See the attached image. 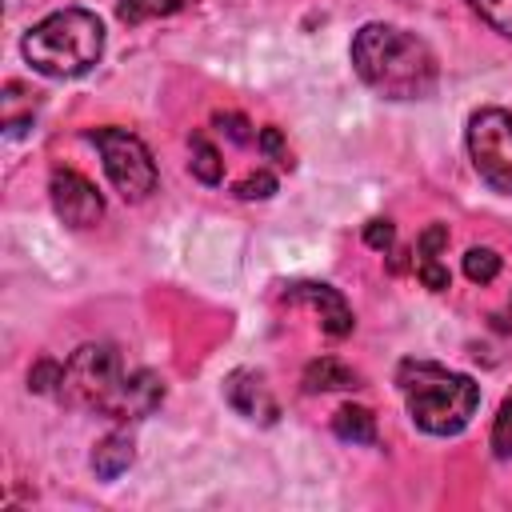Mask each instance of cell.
I'll list each match as a JSON object with an SVG mask.
<instances>
[{
    "instance_id": "cell-1",
    "label": "cell",
    "mask_w": 512,
    "mask_h": 512,
    "mask_svg": "<svg viewBox=\"0 0 512 512\" xmlns=\"http://www.w3.org/2000/svg\"><path fill=\"white\" fill-rule=\"evenodd\" d=\"M352 68L384 100H424L440 80L432 48L416 32L380 20L364 24L352 36Z\"/></svg>"
},
{
    "instance_id": "cell-2",
    "label": "cell",
    "mask_w": 512,
    "mask_h": 512,
    "mask_svg": "<svg viewBox=\"0 0 512 512\" xmlns=\"http://www.w3.org/2000/svg\"><path fill=\"white\" fill-rule=\"evenodd\" d=\"M400 396L408 416L428 436H456L480 408V384L464 372H452L432 360H400L396 368Z\"/></svg>"
},
{
    "instance_id": "cell-3",
    "label": "cell",
    "mask_w": 512,
    "mask_h": 512,
    "mask_svg": "<svg viewBox=\"0 0 512 512\" xmlns=\"http://www.w3.org/2000/svg\"><path fill=\"white\" fill-rule=\"evenodd\" d=\"M20 52L32 72L52 76V80H72L100 64L104 24L88 8H60L24 32Z\"/></svg>"
},
{
    "instance_id": "cell-4",
    "label": "cell",
    "mask_w": 512,
    "mask_h": 512,
    "mask_svg": "<svg viewBox=\"0 0 512 512\" xmlns=\"http://www.w3.org/2000/svg\"><path fill=\"white\" fill-rule=\"evenodd\" d=\"M124 388H128V372L120 364V352L112 344H80L64 360L56 396L68 408H88V412H104V416L120 420Z\"/></svg>"
},
{
    "instance_id": "cell-5",
    "label": "cell",
    "mask_w": 512,
    "mask_h": 512,
    "mask_svg": "<svg viewBox=\"0 0 512 512\" xmlns=\"http://www.w3.org/2000/svg\"><path fill=\"white\" fill-rule=\"evenodd\" d=\"M88 136H92V144L104 160V172H108L112 188L120 192V200L140 204L156 192L160 172H156V160L140 136H132L128 128H92Z\"/></svg>"
},
{
    "instance_id": "cell-6",
    "label": "cell",
    "mask_w": 512,
    "mask_h": 512,
    "mask_svg": "<svg viewBox=\"0 0 512 512\" xmlns=\"http://www.w3.org/2000/svg\"><path fill=\"white\" fill-rule=\"evenodd\" d=\"M468 156L476 176L512 196V112L508 108H480L468 116V132H464Z\"/></svg>"
},
{
    "instance_id": "cell-7",
    "label": "cell",
    "mask_w": 512,
    "mask_h": 512,
    "mask_svg": "<svg viewBox=\"0 0 512 512\" xmlns=\"http://www.w3.org/2000/svg\"><path fill=\"white\" fill-rule=\"evenodd\" d=\"M48 196H52V208L56 216L68 224V228H92L100 224L104 216V196L96 192V184L72 168H52L48 176Z\"/></svg>"
},
{
    "instance_id": "cell-8",
    "label": "cell",
    "mask_w": 512,
    "mask_h": 512,
    "mask_svg": "<svg viewBox=\"0 0 512 512\" xmlns=\"http://www.w3.org/2000/svg\"><path fill=\"white\" fill-rule=\"evenodd\" d=\"M284 300H292V304H312L316 312H320V328L332 336V340H344L352 328H356V320H352V308H348V300L332 288V284H316V280H300V284H292L288 292H284Z\"/></svg>"
},
{
    "instance_id": "cell-9",
    "label": "cell",
    "mask_w": 512,
    "mask_h": 512,
    "mask_svg": "<svg viewBox=\"0 0 512 512\" xmlns=\"http://www.w3.org/2000/svg\"><path fill=\"white\" fill-rule=\"evenodd\" d=\"M224 400L240 412V416H248V420H264V424H272L276 420V400H272V392H268V384H264V376L260 372H252V368H236V372H228V380H224Z\"/></svg>"
},
{
    "instance_id": "cell-10",
    "label": "cell",
    "mask_w": 512,
    "mask_h": 512,
    "mask_svg": "<svg viewBox=\"0 0 512 512\" xmlns=\"http://www.w3.org/2000/svg\"><path fill=\"white\" fill-rule=\"evenodd\" d=\"M132 460H136V444H132V436L120 432V428L108 432V436H100L96 448H92V472H96L100 480L124 476V472L132 468Z\"/></svg>"
},
{
    "instance_id": "cell-11",
    "label": "cell",
    "mask_w": 512,
    "mask_h": 512,
    "mask_svg": "<svg viewBox=\"0 0 512 512\" xmlns=\"http://www.w3.org/2000/svg\"><path fill=\"white\" fill-rule=\"evenodd\" d=\"M360 388V372L336 356H320L304 368V392H348Z\"/></svg>"
},
{
    "instance_id": "cell-12",
    "label": "cell",
    "mask_w": 512,
    "mask_h": 512,
    "mask_svg": "<svg viewBox=\"0 0 512 512\" xmlns=\"http://www.w3.org/2000/svg\"><path fill=\"white\" fill-rule=\"evenodd\" d=\"M332 432L344 444H376V416L368 408H360V404H344L332 416Z\"/></svg>"
},
{
    "instance_id": "cell-13",
    "label": "cell",
    "mask_w": 512,
    "mask_h": 512,
    "mask_svg": "<svg viewBox=\"0 0 512 512\" xmlns=\"http://www.w3.org/2000/svg\"><path fill=\"white\" fill-rule=\"evenodd\" d=\"M192 4H200V0H120L116 4V16H120V24H148V20H164V16H176V12H184V8H192Z\"/></svg>"
},
{
    "instance_id": "cell-14",
    "label": "cell",
    "mask_w": 512,
    "mask_h": 512,
    "mask_svg": "<svg viewBox=\"0 0 512 512\" xmlns=\"http://www.w3.org/2000/svg\"><path fill=\"white\" fill-rule=\"evenodd\" d=\"M188 148H192V160H188L192 176H196L200 184H220V180H224V160H220V152L212 148V140H208L204 132H192Z\"/></svg>"
},
{
    "instance_id": "cell-15",
    "label": "cell",
    "mask_w": 512,
    "mask_h": 512,
    "mask_svg": "<svg viewBox=\"0 0 512 512\" xmlns=\"http://www.w3.org/2000/svg\"><path fill=\"white\" fill-rule=\"evenodd\" d=\"M464 276L472 284H492L500 276V256L492 248H468L464 252Z\"/></svg>"
},
{
    "instance_id": "cell-16",
    "label": "cell",
    "mask_w": 512,
    "mask_h": 512,
    "mask_svg": "<svg viewBox=\"0 0 512 512\" xmlns=\"http://www.w3.org/2000/svg\"><path fill=\"white\" fill-rule=\"evenodd\" d=\"M468 8L500 36L512 40V0H468Z\"/></svg>"
},
{
    "instance_id": "cell-17",
    "label": "cell",
    "mask_w": 512,
    "mask_h": 512,
    "mask_svg": "<svg viewBox=\"0 0 512 512\" xmlns=\"http://www.w3.org/2000/svg\"><path fill=\"white\" fill-rule=\"evenodd\" d=\"M212 124H216V132H224V136H228L232 144H240V148L256 144V136H260V132H256L240 112H216V120H212Z\"/></svg>"
},
{
    "instance_id": "cell-18",
    "label": "cell",
    "mask_w": 512,
    "mask_h": 512,
    "mask_svg": "<svg viewBox=\"0 0 512 512\" xmlns=\"http://www.w3.org/2000/svg\"><path fill=\"white\" fill-rule=\"evenodd\" d=\"M492 452H496V460H512V396L500 404V412L492 420Z\"/></svg>"
},
{
    "instance_id": "cell-19",
    "label": "cell",
    "mask_w": 512,
    "mask_h": 512,
    "mask_svg": "<svg viewBox=\"0 0 512 512\" xmlns=\"http://www.w3.org/2000/svg\"><path fill=\"white\" fill-rule=\"evenodd\" d=\"M60 376H64V364H56V360H36L32 372H28V388H32V392H56V388H60Z\"/></svg>"
},
{
    "instance_id": "cell-20",
    "label": "cell",
    "mask_w": 512,
    "mask_h": 512,
    "mask_svg": "<svg viewBox=\"0 0 512 512\" xmlns=\"http://www.w3.org/2000/svg\"><path fill=\"white\" fill-rule=\"evenodd\" d=\"M272 192H276V176L272 172H252V176H244L236 184V196L240 200H268Z\"/></svg>"
},
{
    "instance_id": "cell-21",
    "label": "cell",
    "mask_w": 512,
    "mask_h": 512,
    "mask_svg": "<svg viewBox=\"0 0 512 512\" xmlns=\"http://www.w3.org/2000/svg\"><path fill=\"white\" fill-rule=\"evenodd\" d=\"M448 248V228L444 224H432L420 232L416 240V260H440V252Z\"/></svg>"
},
{
    "instance_id": "cell-22",
    "label": "cell",
    "mask_w": 512,
    "mask_h": 512,
    "mask_svg": "<svg viewBox=\"0 0 512 512\" xmlns=\"http://www.w3.org/2000/svg\"><path fill=\"white\" fill-rule=\"evenodd\" d=\"M256 148L268 156V160H276V164H292L288 160V148H284V136H280V128H260V136H256Z\"/></svg>"
},
{
    "instance_id": "cell-23",
    "label": "cell",
    "mask_w": 512,
    "mask_h": 512,
    "mask_svg": "<svg viewBox=\"0 0 512 512\" xmlns=\"http://www.w3.org/2000/svg\"><path fill=\"white\" fill-rule=\"evenodd\" d=\"M416 276H420V284L432 288V292H444V288L452 284V276H448V268H444L440 260H416Z\"/></svg>"
},
{
    "instance_id": "cell-24",
    "label": "cell",
    "mask_w": 512,
    "mask_h": 512,
    "mask_svg": "<svg viewBox=\"0 0 512 512\" xmlns=\"http://www.w3.org/2000/svg\"><path fill=\"white\" fill-rule=\"evenodd\" d=\"M392 240H396L392 220H368V224H364V244H368V248L388 252V248H392Z\"/></svg>"
}]
</instances>
